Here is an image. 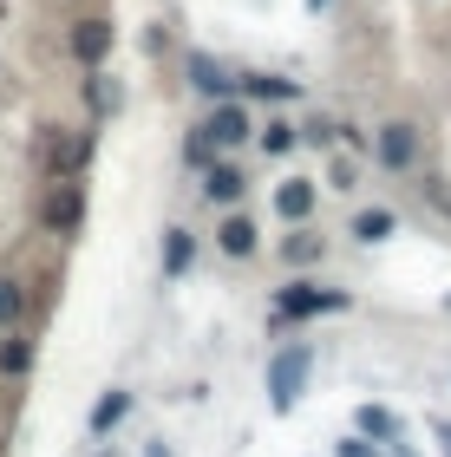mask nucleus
<instances>
[{
    "mask_svg": "<svg viewBox=\"0 0 451 457\" xmlns=\"http://www.w3.org/2000/svg\"><path fill=\"white\" fill-rule=\"evenodd\" d=\"M196 255V242H190V228H171V242H163V275H183Z\"/></svg>",
    "mask_w": 451,
    "mask_h": 457,
    "instance_id": "obj_13",
    "label": "nucleus"
},
{
    "mask_svg": "<svg viewBox=\"0 0 451 457\" xmlns=\"http://www.w3.org/2000/svg\"><path fill=\"white\" fill-rule=\"evenodd\" d=\"M242 92H249V98H295V79H269V72H255V79H242Z\"/></svg>",
    "mask_w": 451,
    "mask_h": 457,
    "instance_id": "obj_15",
    "label": "nucleus"
},
{
    "mask_svg": "<svg viewBox=\"0 0 451 457\" xmlns=\"http://www.w3.org/2000/svg\"><path fill=\"white\" fill-rule=\"evenodd\" d=\"M203 137H210V144H242V137H249V112H242V105H216V118L203 124Z\"/></svg>",
    "mask_w": 451,
    "mask_h": 457,
    "instance_id": "obj_6",
    "label": "nucleus"
},
{
    "mask_svg": "<svg viewBox=\"0 0 451 457\" xmlns=\"http://www.w3.org/2000/svg\"><path fill=\"white\" fill-rule=\"evenodd\" d=\"M307 7H314V13H321V7H327V0H307Z\"/></svg>",
    "mask_w": 451,
    "mask_h": 457,
    "instance_id": "obj_24",
    "label": "nucleus"
},
{
    "mask_svg": "<svg viewBox=\"0 0 451 457\" xmlns=\"http://www.w3.org/2000/svg\"><path fill=\"white\" fill-rule=\"evenodd\" d=\"M242 190H249V183H242L236 163H210V177H203V196H210V203H236Z\"/></svg>",
    "mask_w": 451,
    "mask_h": 457,
    "instance_id": "obj_8",
    "label": "nucleus"
},
{
    "mask_svg": "<svg viewBox=\"0 0 451 457\" xmlns=\"http://www.w3.org/2000/svg\"><path fill=\"white\" fill-rule=\"evenodd\" d=\"M27 366H33V346H27V340H7V346H0V372H13V379H20Z\"/></svg>",
    "mask_w": 451,
    "mask_h": 457,
    "instance_id": "obj_16",
    "label": "nucleus"
},
{
    "mask_svg": "<svg viewBox=\"0 0 451 457\" xmlns=\"http://www.w3.org/2000/svg\"><path fill=\"white\" fill-rule=\"evenodd\" d=\"M360 438H380V445H399V419L380 405H360Z\"/></svg>",
    "mask_w": 451,
    "mask_h": 457,
    "instance_id": "obj_11",
    "label": "nucleus"
},
{
    "mask_svg": "<svg viewBox=\"0 0 451 457\" xmlns=\"http://www.w3.org/2000/svg\"><path fill=\"white\" fill-rule=\"evenodd\" d=\"M216 242H222V255H236V262L255 255V222H249V216H230V222L216 228Z\"/></svg>",
    "mask_w": 451,
    "mask_h": 457,
    "instance_id": "obj_9",
    "label": "nucleus"
},
{
    "mask_svg": "<svg viewBox=\"0 0 451 457\" xmlns=\"http://www.w3.org/2000/svg\"><path fill=\"white\" fill-rule=\"evenodd\" d=\"M98 457H112V451H98Z\"/></svg>",
    "mask_w": 451,
    "mask_h": 457,
    "instance_id": "obj_25",
    "label": "nucleus"
},
{
    "mask_svg": "<svg viewBox=\"0 0 451 457\" xmlns=\"http://www.w3.org/2000/svg\"><path fill=\"white\" fill-rule=\"evenodd\" d=\"M281 255H288V262H321V236H288Z\"/></svg>",
    "mask_w": 451,
    "mask_h": 457,
    "instance_id": "obj_17",
    "label": "nucleus"
},
{
    "mask_svg": "<svg viewBox=\"0 0 451 457\" xmlns=\"http://www.w3.org/2000/svg\"><path fill=\"white\" fill-rule=\"evenodd\" d=\"M125 411H131V392H105V399L92 405V438H105V431L125 419Z\"/></svg>",
    "mask_w": 451,
    "mask_h": 457,
    "instance_id": "obj_10",
    "label": "nucleus"
},
{
    "mask_svg": "<svg viewBox=\"0 0 451 457\" xmlns=\"http://www.w3.org/2000/svg\"><path fill=\"white\" fill-rule=\"evenodd\" d=\"M438 210L451 216V183H438Z\"/></svg>",
    "mask_w": 451,
    "mask_h": 457,
    "instance_id": "obj_21",
    "label": "nucleus"
},
{
    "mask_svg": "<svg viewBox=\"0 0 451 457\" xmlns=\"http://www.w3.org/2000/svg\"><path fill=\"white\" fill-rule=\"evenodd\" d=\"M145 457H171V451H163V445H151V451H145Z\"/></svg>",
    "mask_w": 451,
    "mask_h": 457,
    "instance_id": "obj_23",
    "label": "nucleus"
},
{
    "mask_svg": "<svg viewBox=\"0 0 451 457\" xmlns=\"http://www.w3.org/2000/svg\"><path fill=\"white\" fill-rule=\"evenodd\" d=\"M354 236L360 242H386V236H393V210H360L354 216Z\"/></svg>",
    "mask_w": 451,
    "mask_h": 457,
    "instance_id": "obj_14",
    "label": "nucleus"
},
{
    "mask_svg": "<svg viewBox=\"0 0 451 457\" xmlns=\"http://www.w3.org/2000/svg\"><path fill=\"white\" fill-rule=\"evenodd\" d=\"M327 307H347L340 287H314V281H295V287H281L269 314L275 320H307V314H327Z\"/></svg>",
    "mask_w": 451,
    "mask_h": 457,
    "instance_id": "obj_2",
    "label": "nucleus"
},
{
    "mask_svg": "<svg viewBox=\"0 0 451 457\" xmlns=\"http://www.w3.org/2000/svg\"><path fill=\"white\" fill-rule=\"evenodd\" d=\"M190 86H196V92H216V98H222V92H230V79H222V66H216L210 53H190Z\"/></svg>",
    "mask_w": 451,
    "mask_h": 457,
    "instance_id": "obj_12",
    "label": "nucleus"
},
{
    "mask_svg": "<svg viewBox=\"0 0 451 457\" xmlns=\"http://www.w3.org/2000/svg\"><path fill=\"white\" fill-rule=\"evenodd\" d=\"M373 157L386 163V170H405V163L419 157V124H405V118H393L386 131L373 137Z\"/></svg>",
    "mask_w": 451,
    "mask_h": 457,
    "instance_id": "obj_3",
    "label": "nucleus"
},
{
    "mask_svg": "<svg viewBox=\"0 0 451 457\" xmlns=\"http://www.w3.org/2000/svg\"><path fill=\"white\" fill-rule=\"evenodd\" d=\"M340 457H380V451L366 445V438H340Z\"/></svg>",
    "mask_w": 451,
    "mask_h": 457,
    "instance_id": "obj_20",
    "label": "nucleus"
},
{
    "mask_svg": "<svg viewBox=\"0 0 451 457\" xmlns=\"http://www.w3.org/2000/svg\"><path fill=\"white\" fill-rule=\"evenodd\" d=\"M112 39H118V27H112V20H79L66 46H72V59H79V66H98V59L112 53Z\"/></svg>",
    "mask_w": 451,
    "mask_h": 457,
    "instance_id": "obj_4",
    "label": "nucleus"
},
{
    "mask_svg": "<svg viewBox=\"0 0 451 457\" xmlns=\"http://www.w3.org/2000/svg\"><path fill=\"white\" fill-rule=\"evenodd\" d=\"M438 438H445V457H451V425H438Z\"/></svg>",
    "mask_w": 451,
    "mask_h": 457,
    "instance_id": "obj_22",
    "label": "nucleus"
},
{
    "mask_svg": "<svg viewBox=\"0 0 451 457\" xmlns=\"http://www.w3.org/2000/svg\"><path fill=\"white\" fill-rule=\"evenodd\" d=\"M7 320H20V287L0 281V327H7Z\"/></svg>",
    "mask_w": 451,
    "mask_h": 457,
    "instance_id": "obj_19",
    "label": "nucleus"
},
{
    "mask_svg": "<svg viewBox=\"0 0 451 457\" xmlns=\"http://www.w3.org/2000/svg\"><path fill=\"white\" fill-rule=\"evenodd\" d=\"M288 144H295V124H269V131H262V151H269V157H281V151H288Z\"/></svg>",
    "mask_w": 451,
    "mask_h": 457,
    "instance_id": "obj_18",
    "label": "nucleus"
},
{
    "mask_svg": "<svg viewBox=\"0 0 451 457\" xmlns=\"http://www.w3.org/2000/svg\"><path fill=\"white\" fill-rule=\"evenodd\" d=\"M307 366H314V346H301V340H295V346H281L275 360H269V399H275V411H295Z\"/></svg>",
    "mask_w": 451,
    "mask_h": 457,
    "instance_id": "obj_1",
    "label": "nucleus"
},
{
    "mask_svg": "<svg viewBox=\"0 0 451 457\" xmlns=\"http://www.w3.org/2000/svg\"><path fill=\"white\" fill-rule=\"evenodd\" d=\"M314 203H321V190H314V183H307V177H288V183L275 190V216L307 222V216H314Z\"/></svg>",
    "mask_w": 451,
    "mask_h": 457,
    "instance_id": "obj_5",
    "label": "nucleus"
},
{
    "mask_svg": "<svg viewBox=\"0 0 451 457\" xmlns=\"http://www.w3.org/2000/svg\"><path fill=\"white\" fill-rule=\"evenodd\" d=\"M79 210H86L79 183H59V190H53V203H46V228H59V236H66V228L79 222Z\"/></svg>",
    "mask_w": 451,
    "mask_h": 457,
    "instance_id": "obj_7",
    "label": "nucleus"
}]
</instances>
